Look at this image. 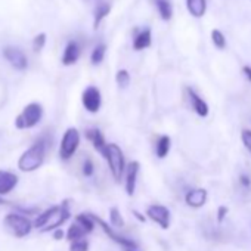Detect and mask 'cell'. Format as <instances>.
<instances>
[{"label":"cell","mask_w":251,"mask_h":251,"mask_svg":"<svg viewBox=\"0 0 251 251\" xmlns=\"http://www.w3.org/2000/svg\"><path fill=\"white\" fill-rule=\"evenodd\" d=\"M70 201H64L61 205H55L43 211L37 219L34 226L42 232H50L59 229L70 219Z\"/></svg>","instance_id":"obj_1"},{"label":"cell","mask_w":251,"mask_h":251,"mask_svg":"<svg viewBox=\"0 0 251 251\" xmlns=\"http://www.w3.org/2000/svg\"><path fill=\"white\" fill-rule=\"evenodd\" d=\"M48 142L45 138L37 139L18 160V169L24 173H30L42 167L45 157H46Z\"/></svg>","instance_id":"obj_2"},{"label":"cell","mask_w":251,"mask_h":251,"mask_svg":"<svg viewBox=\"0 0 251 251\" xmlns=\"http://www.w3.org/2000/svg\"><path fill=\"white\" fill-rule=\"evenodd\" d=\"M43 117V108L40 103L37 102H31L28 103L23 112L15 118V127L20 130H25V129H33L40 123Z\"/></svg>","instance_id":"obj_3"},{"label":"cell","mask_w":251,"mask_h":251,"mask_svg":"<svg viewBox=\"0 0 251 251\" xmlns=\"http://www.w3.org/2000/svg\"><path fill=\"white\" fill-rule=\"evenodd\" d=\"M3 226L15 238H25L33 229L31 220H28L25 216H21L18 213H11V214L5 216Z\"/></svg>","instance_id":"obj_4"},{"label":"cell","mask_w":251,"mask_h":251,"mask_svg":"<svg viewBox=\"0 0 251 251\" xmlns=\"http://www.w3.org/2000/svg\"><path fill=\"white\" fill-rule=\"evenodd\" d=\"M105 160L108 161V166H109L114 180L120 182L123 177V173L126 170V160H124L121 148L117 144H108V151H106Z\"/></svg>","instance_id":"obj_5"},{"label":"cell","mask_w":251,"mask_h":251,"mask_svg":"<svg viewBox=\"0 0 251 251\" xmlns=\"http://www.w3.org/2000/svg\"><path fill=\"white\" fill-rule=\"evenodd\" d=\"M78 145H80V133H78V130L75 127L67 129L62 139H61V145H59V157H61V160H64V161L70 160L75 154Z\"/></svg>","instance_id":"obj_6"},{"label":"cell","mask_w":251,"mask_h":251,"mask_svg":"<svg viewBox=\"0 0 251 251\" xmlns=\"http://www.w3.org/2000/svg\"><path fill=\"white\" fill-rule=\"evenodd\" d=\"M92 214V213H90ZM92 217H93V220H95V223L105 232V235L108 236V238H111L114 242H117L118 245H121L124 250L126 248H130V250H138V244L133 241V239H130V238H127V236H121V235H118L114 229H112V226L111 225H108L105 220H102L99 216H96V214H92Z\"/></svg>","instance_id":"obj_7"},{"label":"cell","mask_w":251,"mask_h":251,"mask_svg":"<svg viewBox=\"0 0 251 251\" xmlns=\"http://www.w3.org/2000/svg\"><path fill=\"white\" fill-rule=\"evenodd\" d=\"M81 102H83V106L86 108V111H89L92 114H96L100 109V105H102V96H100L99 89L96 86L86 87L83 95H81Z\"/></svg>","instance_id":"obj_8"},{"label":"cell","mask_w":251,"mask_h":251,"mask_svg":"<svg viewBox=\"0 0 251 251\" xmlns=\"http://www.w3.org/2000/svg\"><path fill=\"white\" fill-rule=\"evenodd\" d=\"M147 216L152 222L160 225L161 229H169V226H170V210L167 207L160 205V204L150 205L147 210Z\"/></svg>","instance_id":"obj_9"},{"label":"cell","mask_w":251,"mask_h":251,"mask_svg":"<svg viewBox=\"0 0 251 251\" xmlns=\"http://www.w3.org/2000/svg\"><path fill=\"white\" fill-rule=\"evenodd\" d=\"M3 56H5V59H6L15 70H18V71L25 70L27 65H28L27 56H25L24 52L20 50L18 48H12V46L5 48V49H3Z\"/></svg>","instance_id":"obj_10"},{"label":"cell","mask_w":251,"mask_h":251,"mask_svg":"<svg viewBox=\"0 0 251 251\" xmlns=\"http://www.w3.org/2000/svg\"><path fill=\"white\" fill-rule=\"evenodd\" d=\"M139 170H141L139 161H132L127 167H126V192H127V195H130V197L135 194Z\"/></svg>","instance_id":"obj_11"},{"label":"cell","mask_w":251,"mask_h":251,"mask_svg":"<svg viewBox=\"0 0 251 251\" xmlns=\"http://www.w3.org/2000/svg\"><path fill=\"white\" fill-rule=\"evenodd\" d=\"M86 138L92 142L93 148L105 158L106 151H108V144H106L102 132L99 129H89V130H86Z\"/></svg>","instance_id":"obj_12"},{"label":"cell","mask_w":251,"mask_h":251,"mask_svg":"<svg viewBox=\"0 0 251 251\" xmlns=\"http://www.w3.org/2000/svg\"><path fill=\"white\" fill-rule=\"evenodd\" d=\"M207 191L204 188H195L186 192L185 195V202L192 207V208H201L207 202Z\"/></svg>","instance_id":"obj_13"},{"label":"cell","mask_w":251,"mask_h":251,"mask_svg":"<svg viewBox=\"0 0 251 251\" xmlns=\"http://www.w3.org/2000/svg\"><path fill=\"white\" fill-rule=\"evenodd\" d=\"M18 176L12 172L0 170V197L8 195L18 185Z\"/></svg>","instance_id":"obj_14"},{"label":"cell","mask_w":251,"mask_h":251,"mask_svg":"<svg viewBox=\"0 0 251 251\" xmlns=\"http://www.w3.org/2000/svg\"><path fill=\"white\" fill-rule=\"evenodd\" d=\"M186 93H188V98H189V100H191V106L194 108V111L200 115V117H207L208 115V105H207V102L201 98V96H198L197 93H195V90L194 89H191V87H188L186 89Z\"/></svg>","instance_id":"obj_15"},{"label":"cell","mask_w":251,"mask_h":251,"mask_svg":"<svg viewBox=\"0 0 251 251\" xmlns=\"http://www.w3.org/2000/svg\"><path fill=\"white\" fill-rule=\"evenodd\" d=\"M151 43H152V33H151V28L147 27L135 36L133 49L135 50H144V49H148L151 46Z\"/></svg>","instance_id":"obj_16"},{"label":"cell","mask_w":251,"mask_h":251,"mask_svg":"<svg viewBox=\"0 0 251 251\" xmlns=\"http://www.w3.org/2000/svg\"><path fill=\"white\" fill-rule=\"evenodd\" d=\"M80 58V46L77 42H68L64 55H62V64L64 65H74Z\"/></svg>","instance_id":"obj_17"},{"label":"cell","mask_w":251,"mask_h":251,"mask_svg":"<svg viewBox=\"0 0 251 251\" xmlns=\"http://www.w3.org/2000/svg\"><path fill=\"white\" fill-rule=\"evenodd\" d=\"M186 8L194 18H202L207 12V0H186Z\"/></svg>","instance_id":"obj_18"},{"label":"cell","mask_w":251,"mask_h":251,"mask_svg":"<svg viewBox=\"0 0 251 251\" xmlns=\"http://www.w3.org/2000/svg\"><path fill=\"white\" fill-rule=\"evenodd\" d=\"M170 145H172V139L167 135H163L158 138L157 144H155V154L158 158H166L170 152Z\"/></svg>","instance_id":"obj_19"},{"label":"cell","mask_w":251,"mask_h":251,"mask_svg":"<svg viewBox=\"0 0 251 251\" xmlns=\"http://www.w3.org/2000/svg\"><path fill=\"white\" fill-rule=\"evenodd\" d=\"M155 5L158 9V14L163 21H170L173 17V8L169 0H155Z\"/></svg>","instance_id":"obj_20"},{"label":"cell","mask_w":251,"mask_h":251,"mask_svg":"<svg viewBox=\"0 0 251 251\" xmlns=\"http://www.w3.org/2000/svg\"><path fill=\"white\" fill-rule=\"evenodd\" d=\"M75 223H78L86 230V233L93 232V229L96 226V223H95V220H93V217H92L90 213H81V214H78L75 217Z\"/></svg>","instance_id":"obj_21"},{"label":"cell","mask_w":251,"mask_h":251,"mask_svg":"<svg viewBox=\"0 0 251 251\" xmlns=\"http://www.w3.org/2000/svg\"><path fill=\"white\" fill-rule=\"evenodd\" d=\"M111 12V5L109 3H100L98 5L96 11H95V21H93V28L96 30L100 23L103 21V18H106Z\"/></svg>","instance_id":"obj_22"},{"label":"cell","mask_w":251,"mask_h":251,"mask_svg":"<svg viewBox=\"0 0 251 251\" xmlns=\"http://www.w3.org/2000/svg\"><path fill=\"white\" fill-rule=\"evenodd\" d=\"M86 236V230L78 225V223H73L68 230H67V239L70 242H74V241H80V239H84Z\"/></svg>","instance_id":"obj_23"},{"label":"cell","mask_w":251,"mask_h":251,"mask_svg":"<svg viewBox=\"0 0 251 251\" xmlns=\"http://www.w3.org/2000/svg\"><path fill=\"white\" fill-rule=\"evenodd\" d=\"M105 53H106V45H103V43L98 45V46L93 49L92 55H90V62H92L93 65H99V64L103 61Z\"/></svg>","instance_id":"obj_24"},{"label":"cell","mask_w":251,"mask_h":251,"mask_svg":"<svg viewBox=\"0 0 251 251\" xmlns=\"http://www.w3.org/2000/svg\"><path fill=\"white\" fill-rule=\"evenodd\" d=\"M109 223L114 227H123L124 226V219L117 207H111L109 210Z\"/></svg>","instance_id":"obj_25"},{"label":"cell","mask_w":251,"mask_h":251,"mask_svg":"<svg viewBox=\"0 0 251 251\" xmlns=\"http://www.w3.org/2000/svg\"><path fill=\"white\" fill-rule=\"evenodd\" d=\"M130 74H129V71L127 70H120L117 74H115V81H117V84L121 87V89H127L129 87V84H130Z\"/></svg>","instance_id":"obj_26"},{"label":"cell","mask_w":251,"mask_h":251,"mask_svg":"<svg viewBox=\"0 0 251 251\" xmlns=\"http://www.w3.org/2000/svg\"><path fill=\"white\" fill-rule=\"evenodd\" d=\"M211 40H213V45H214L217 49L223 50V49L226 48V37H225V34H223L220 30L214 28V30L211 31Z\"/></svg>","instance_id":"obj_27"},{"label":"cell","mask_w":251,"mask_h":251,"mask_svg":"<svg viewBox=\"0 0 251 251\" xmlns=\"http://www.w3.org/2000/svg\"><path fill=\"white\" fill-rule=\"evenodd\" d=\"M70 251H89V242L86 239L74 241L70 245Z\"/></svg>","instance_id":"obj_28"},{"label":"cell","mask_w":251,"mask_h":251,"mask_svg":"<svg viewBox=\"0 0 251 251\" xmlns=\"http://www.w3.org/2000/svg\"><path fill=\"white\" fill-rule=\"evenodd\" d=\"M45 43H46V34H45V33L36 36L34 40H33V48H34V50H36V52H40V50L45 48Z\"/></svg>","instance_id":"obj_29"},{"label":"cell","mask_w":251,"mask_h":251,"mask_svg":"<svg viewBox=\"0 0 251 251\" xmlns=\"http://www.w3.org/2000/svg\"><path fill=\"white\" fill-rule=\"evenodd\" d=\"M93 173H95L93 161H92L90 158H87V160L84 161V164H83V175H84L86 177H90V176H93Z\"/></svg>","instance_id":"obj_30"},{"label":"cell","mask_w":251,"mask_h":251,"mask_svg":"<svg viewBox=\"0 0 251 251\" xmlns=\"http://www.w3.org/2000/svg\"><path fill=\"white\" fill-rule=\"evenodd\" d=\"M241 139H242V144L247 148V151L251 154V130H242Z\"/></svg>","instance_id":"obj_31"},{"label":"cell","mask_w":251,"mask_h":251,"mask_svg":"<svg viewBox=\"0 0 251 251\" xmlns=\"http://www.w3.org/2000/svg\"><path fill=\"white\" fill-rule=\"evenodd\" d=\"M227 211H229V208H227L226 205H220V207L217 208V222H219V223H222V222L225 220Z\"/></svg>","instance_id":"obj_32"},{"label":"cell","mask_w":251,"mask_h":251,"mask_svg":"<svg viewBox=\"0 0 251 251\" xmlns=\"http://www.w3.org/2000/svg\"><path fill=\"white\" fill-rule=\"evenodd\" d=\"M239 183H241L244 188H250V186H251V179H250L247 175H241V176H239Z\"/></svg>","instance_id":"obj_33"},{"label":"cell","mask_w":251,"mask_h":251,"mask_svg":"<svg viewBox=\"0 0 251 251\" xmlns=\"http://www.w3.org/2000/svg\"><path fill=\"white\" fill-rule=\"evenodd\" d=\"M242 73H244V75L247 77V80H248V81H251V67L244 65V67H242Z\"/></svg>","instance_id":"obj_34"},{"label":"cell","mask_w":251,"mask_h":251,"mask_svg":"<svg viewBox=\"0 0 251 251\" xmlns=\"http://www.w3.org/2000/svg\"><path fill=\"white\" fill-rule=\"evenodd\" d=\"M133 216H135V217H136V219H138L141 223H145V220H147V217H145L142 213H139L138 210H133Z\"/></svg>","instance_id":"obj_35"},{"label":"cell","mask_w":251,"mask_h":251,"mask_svg":"<svg viewBox=\"0 0 251 251\" xmlns=\"http://www.w3.org/2000/svg\"><path fill=\"white\" fill-rule=\"evenodd\" d=\"M62 236H64V232H62L61 229H56V230H55V239L59 241V239H62Z\"/></svg>","instance_id":"obj_36"},{"label":"cell","mask_w":251,"mask_h":251,"mask_svg":"<svg viewBox=\"0 0 251 251\" xmlns=\"http://www.w3.org/2000/svg\"><path fill=\"white\" fill-rule=\"evenodd\" d=\"M124 251H138V250H130V248H126Z\"/></svg>","instance_id":"obj_37"}]
</instances>
